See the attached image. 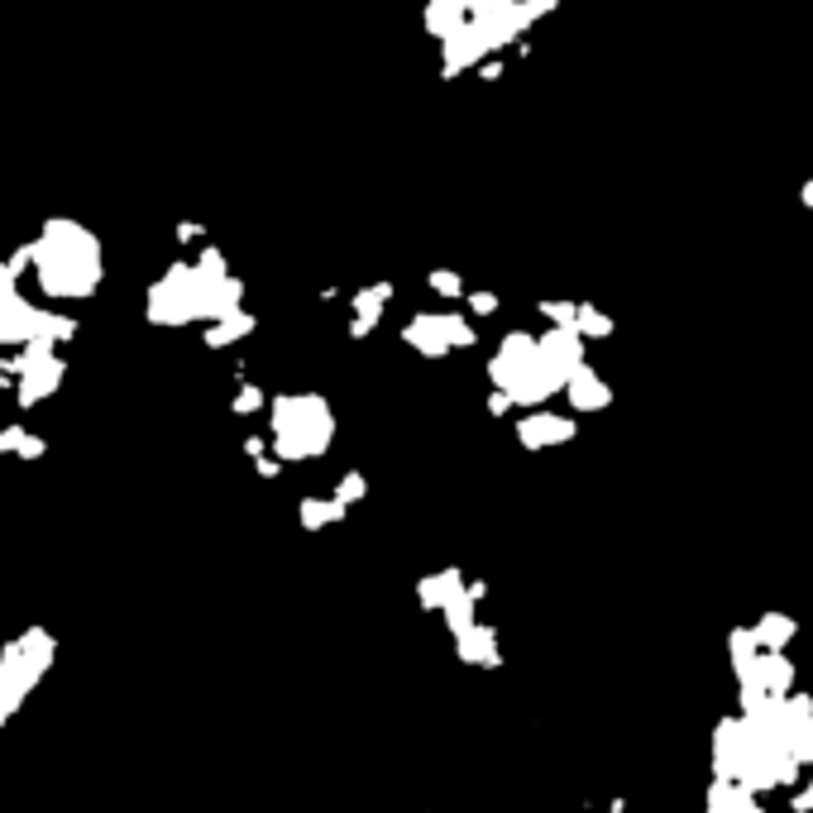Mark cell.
I'll list each match as a JSON object with an SVG mask.
<instances>
[{"instance_id": "ba28073f", "label": "cell", "mask_w": 813, "mask_h": 813, "mask_svg": "<svg viewBox=\"0 0 813 813\" xmlns=\"http://www.w3.org/2000/svg\"><path fill=\"white\" fill-rule=\"evenodd\" d=\"M15 455H20V459H44V455H48V441H44V435H34V431H24V441H20Z\"/></svg>"}, {"instance_id": "30bf717a", "label": "cell", "mask_w": 813, "mask_h": 813, "mask_svg": "<svg viewBox=\"0 0 813 813\" xmlns=\"http://www.w3.org/2000/svg\"><path fill=\"white\" fill-rule=\"evenodd\" d=\"M24 441V427H0V455H15Z\"/></svg>"}, {"instance_id": "8fae6325", "label": "cell", "mask_w": 813, "mask_h": 813, "mask_svg": "<svg viewBox=\"0 0 813 813\" xmlns=\"http://www.w3.org/2000/svg\"><path fill=\"white\" fill-rule=\"evenodd\" d=\"M259 407V387H245V393L235 397V411H254Z\"/></svg>"}, {"instance_id": "7a4b0ae2", "label": "cell", "mask_w": 813, "mask_h": 813, "mask_svg": "<svg viewBox=\"0 0 813 813\" xmlns=\"http://www.w3.org/2000/svg\"><path fill=\"white\" fill-rule=\"evenodd\" d=\"M331 435V421H325V407L317 397H278L273 407V445L278 455L301 459V455H317Z\"/></svg>"}, {"instance_id": "9c48e42d", "label": "cell", "mask_w": 813, "mask_h": 813, "mask_svg": "<svg viewBox=\"0 0 813 813\" xmlns=\"http://www.w3.org/2000/svg\"><path fill=\"white\" fill-rule=\"evenodd\" d=\"M15 709H20V699H15V694H10L5 675H0V727H5L10 718H15Z\"/></svg>"}, {"instance_id": "6da1fadb", "label": "cell", "mask_w": 813, "mask_h": 813, "mask_svg": "<svg viewBox=\"0 0 813 813\" xmlns=\"http://www.w3.org/2000/svg\"><path fill=\"white\" fill-rule=\"evenodd\" d=\"M29 273L39 278V287L48 297L82 301L101 287L106 259H101V239L77 221H44L39 239H29Z\"/></svg>"}, {"instance_id": "7c38bea8", "label": "cell", "mask_w": 813, "mask_h": 813, "mask_svg": "<svg viewBox=\"0 0 813 813\" xmlns=\"http://www.w3.org/2000/svg\"><path fill=\"white\" fill-rule=\"evenodd\" d=\"M0 651H5V641H0Z\"/></svg>"}, {"instance_id": "3957f363", "label": "cell", "mask_w": 813, "mask_h": 813, "mask_svg": "<svg viewBox=\"0 0 813 813\" xmlns=\"http://www.w3.org/2000/svg\"><path fill=\"white\" fill-rule=\"evenodd\" d=\"M53 655H58V641L48 637L44 627H29V632H20L15 641H5V651H0V675H5L10 694L20 703L39 689V679L48 675Z\"/></svg>"}, {"instance_id": "277c9868", "label": "cell", "mask_w": 813, "mask_h": 813, "mask_svg": "<svg viewBox=\"0 0 813 813\" xmlns=\"http://www.w3.org/2000/svg\"><path fill=\"white\" fill-rule=\"evenodd\" d=\"M58 345H24L20 355H10L5 364H0V373L5 379H15L20 373V407H34V403H44L48 393H53L58 383H63V373H67V364L63 355H53Z\"/></svg>"}, {"instance_id": "8992f818", "label": "cell", "mask_w": 813, "mask_h": 813, "mask_svg": "<svg viewBox=\"0 0 813 813\" xmlns=\"http://www.w3.org/2000/svg\"><path fill=\"white\" fill-rule=\"evenodd\" d=\"M569 427L565 421H555V417H545V421H527V441L537 445V441H565Z\"/></svg>"}, {"instance_id": "52a82bcc", "label": "cell", "mask_w": 813, "mask_h": 813, "mask_svg": "<svg viewBox=\"0 0 813 813\" xmlns=\"http://www.w3.org/2000/svg\"><path fill=\"white\" fill-rule=\"evenodd\" d=\"M575 403L584 407H603V383L589 379V373H575Z\"/></svg>"}, {"instance_id": "5b68a950", "label": "cell", "mask_w": 813, "mask_h": 813, "mask_svg": "<svg viewBox=\"0 0 813 813\" xmlns=\"http://www.w3.org/2000/svg\"><path fill=\"white\" fill-rule=\"evenodd\" d=\"M459 655H469V661H483V665H489V661H493V637L469 627V632L459 637Z\"/></svg>"}]
</instances>
